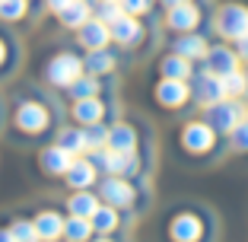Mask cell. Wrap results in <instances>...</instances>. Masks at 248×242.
Returning a JSON list of instances; mask_svg holds the SVG:
<instances>
[{
  "label": "cell",
  "mask_w": 248,
  "mask_h": 242,
  "mask_svg": "<svg viewBox=\"0 0 248 242\" xmlns=\"http://www.w3.org/2000/svg\"><path fill=\"white\" fill-rule=\"evenodd\" d=\"M86 67L93 70V74H105V70H111V67H115V58H111V54H105L102 48H99V51H93V54H89Z\"/></svg>",
  "instance_id": "27"
},
{
  "label": "cell",
  "mask_w": 248,
  "mask_h": 242,
  "mask_svg": "<svg viewBox=\"0 0 248 242\" xmlns=\"http://www.w3.org/2000/svg\"><path fill=\"white\" fill-rule=\"evenodd\" d=\"M156 96H159L162 105H182L185 99H188V86H185V80H172V77H166V80L159 83V89H156Z\"/></svg>",
  "instance_id": "9"
},
{
  "label": "cell",
  "mask_w": 248,
  "mask_h": 242,
  "mask_svg": "<svg viewBox=\"0 0 248 242\" xmlns=\"http://www.w3.org/2000/svg\"><path fill=\"white\" fill-rule=\"evenodd\" d=\"M102 198L108 201L111 207H127L134 201V188L124 178H108V182L102 185Z\"/></svg>",
  "instance_id": "7"
},
{
  "label": "cell",
  "mask_w": 248,
  "mask_h": 242,
  "mask_svg": "<svg viewBox=\"0 0 248 242\" xmlns=\"http://www.w3.org/2000/svg\"><path fill=\"white\" fill-rule=\"evenodd\" d=\"M67 210L77 213V217H93V213L99 210V201H95L89 191H77V194H70V201H67Z\"/></svg>",
  "instance_id": "19"
},
{
  "label": "cell",
  "mask_w": 248,
  "mask_h": 242,
  "mask_svg": "<svg viewBox=\"0 0 248 242\" xmlns=\"http://www.w3.org/2000/svg\"><path fill=\"white\" fill-rule=\"evenodd\" d=\"M185 147L191 150V153H204V150L213 147V131L207 125H188L185 128Z\"/></svg>",
  "instance_id": "8"
},
{
  "label": "cell",
  "mask_w": 248,
  "mask_h": 242,
  "mask_svg": "<svg viewBox=\"0 0 248 242\" xmlns=\"http://www.w3.org/2000/svg\"><path fill=\"white\" fill-rule=\"evenodd\" d=\"M67 3H73V0H48V7H51L54 13H61V10H64Z\"/></svg>",
  "instance_id": "36"
},
{
  "label": "cell",
  "mask_w": 248,
  "mask_h": 242,
  "mask_svg": "<svg viewBox=\"0 0 248 242\" xmlns=\"http://www.w3.org/2000/svg\"><path fill=\"white\" fill-rule=\"evenodd\" d=\"M210 118H213V125H217L219 131H232L235 125L245 121V109H242L239 102H223V99H219V102L213 105Z\"/></svg>",
  "instance_id": "3"
},
{
  "label": "cell",
  "mask_w": 248,
  "mask_h": 242,
  "mask_svg": "<svg viewBox=\"0 0 248 242\" xmlns=\"http://www.w3.org/2000/svg\"><path fill=\"white\" fill-rule=\"evenodd\" d=\"M93 226H95V229H102V233L115 229V226H118V213H115V207H99V210L93 213Z\"/></svg>",
  "instance_id": "26"
},
{
  "label": "cell",
  "mask_w": 248,
  "mask_h": 242,
  "mask_svg": "<svg viewBox=\"0 0 248 242\" xmlns=\"http://www.w3.org/2000/svg\"><path fill=\"white\" fill-rule=\"evenodd\" d=\"M0 242H16V239H13V233H0Z\"/></svg>",
  "instance_id": "38"
},
{
  "label": "cell",
  "mask_w": 248,
  "mask_h": 242,
  "mask_svg": "<svg viewBox=\"0 0 248 242\" xmlns=\"http://www.w3.org/2000/svg\"><path fill=\"white\" fill-rule=\"evenodd\" d=\"M108 147L121 150V153H134V147H137V134H134V128L131 125H115L108 131Z\"/></svg>",
  "instance_id": "13"
},
{
  "label": "cell",
  "mask_w": 248,
  "mask_h": 242,
  "mask_svg": "<svg viewBox=\"0 0 248 242\" xmlns=\"http://www.w3.org/2000/svg\"><path fill=\"white\" fill-rule=\"evenodd\" d=\"M239 67V61H235L232 51H226V48H213L210 51V61H207V70L217 77H226L229 70H235Z\"/></svg>",
  "instance_id": "16"
},
{
  "label": "cell",
  "mask_w": 248,
  "mask_h": 242,
  "mask_svg": "<svg viewBox=\"0 0 248 242\" xmlns=\"http://www.w3.org/2000/svg\"><path fill=\"white\" fill-rule=\"evenodd\" d=\"M61 147L70 150V153H80V150L86 147V134L83 131H64L61 134Z\"/></svg>",
  "instance_id": "29"
},
{
  "label": "cell",
  "mask_w": 248,
  "mask_h": 242,
  "mask_svg": "<svg viewBox=\"0 0 248 242\" xmlns=\"http://www.w3.org/2000/svg\"><path fill=\"white\" fill-rule=\"evenodd\" d=\"M219 80H223V89H226V96H242L248 89V77L242 74L239 67H235V70H229L226 77H219Z\"/></svg>",
  "instance_id": "25"
},
{
  "label": "cell",
  "mask_w": 248,
  "mask_h": 242,
  "mask_svg": "<svg viewBox=\"0 0 248 242\" xmlns=\"http://www.w3.org/2000/svg\"><path fill=\"white\" fill-rule=\"evenodd\" d=\"M166 7H178V3H185V0H162Z\"/></svg>",
  "instance_id": "39"
},
{
  "label": "cell",
  "mask_w": 248,
  "mask_h": 242,
  "mask_svg": "<svg viewBox=\"0 0 248 242\" xmlns=\"http://www.w3.org/2000/svg\"><path fill=\"white\" fill-rule=\"evenodd\" d=\"M105 3H115V0H105Z\"/></svg>",
  "instance_id": "41"
},
{
  "label": "cell",
  "mask_w": 248,
  "mask_h": 242,
  "mask_svg": "<svg viewBox=\"0 0 248 242\" xmlns=\"http://www.w3.org/2000/svg\"><path fill=\"white\" fill-rule=\"evenodd\" d=\"M89 233H93V220H89V217H77V213H73L70 220L64 223V236L70 242H86Z\"/></svg>",
  "instance_id": "20"
},
{
  "label": "cell",
  "mask_w": 248,
  "mask_h": 242,
  "mask_svg": "<svg viewBox=\"0 0 248 242\" xmlns=\"http://www.w3.org/2000/svg\"><path fill=\"white\" fill-rule=\"evenodd\" d=\"M80 58H73V54H58V58L48 64V80L54 86H73V80H80Z\"/></svg>",
  "instance_id": "2"
},
{
  "label": "cell",
  "mask_w": 248,
  "mask_h": 242,
  "mask_svg": "<svg viewBox=\"0 0 248 242\" xmlns=\"http://www.w3.org/2000/svg\"><path fill=\"white\" fill-rule=\"evenodd\" d=\"M232 144H235V150H248V121L232 128Z\"/></svg>",
  "instance_id": "32"
},
{
  "label": "cell",
  "mask_w": 248,
  "mask_h": 242,
  "mask_svg": "<svg viewBox=\"0 0 248 242\" xmlns=\"http://www.w3.org/2000/svg\"><path fill=\"white\" fill-rule=\"evenodd\" d=\"M58 16H61V22H64V26H70V29L77 26V29H80L83 22L89 19V7L83 3V0H73V3H67V7L61 10Z\"/></svg>",
  "instance_id": "21"
},
{
  "label": "cell",
  "mask_w": 248,
  "mask_h": 242,
  "mask_svg": "<svg viewBox=\"0 0 248 242\" xmlns=\"http://www.w3.org/2000/svg\"><path fill=\"white\" fill-rule=\"evenodd\" d=\"M26 13V0H0V16L3 19H19Z\"/></svg>",
  "instance_id": "30"
},
{
  "label": "cell",
  "mask_w": 248,
  "mask_h": 242,
  "mask_svg": "<svg viewBox=\"0 0 248 242\" xmlns=\"http://www.w3.org/2000/svg\"><path fill=\"white\" fill-rule=\"evenodd\" d=\"M217 26L226 38H235V42H239L242 35H248V10L239 7V3H229V7L219 10Z\"/></svg>",
  "instance_id": "1"
},
{
  "label": "cell",
  "mask_w": 248,
  "mask_h": 242,
  "mask_svg": "<svg viewBox=\"0 0 248 242\" xmlns=\"http://www.w3.org/2000/svg\"><path fill=\"white\" fill-rule=\"evenodd\" d=\"M111 38V29H108V22L102 19H86L80 26V42L86 45L89 51H99V48H105V42Z\"/></svg>",
  "instance_id": "4"
},
{
  "label": "cell",
  "mask_w": 248,
  "mask_h": 242,
  "mask_svg": "<svg viewBox=\"0 0 248 242\" xmlns=\"http://www.w3.org/2000/svg\"><path fill=\"white\" fill-rule=\"evenodd\" d=\"M0 61H3V42H0Z\"/></svg>",
  "instance_id": "40"
},
{
  "label": "cell",
  "mask_w": 248,
  "mask_h": 242,
  "mask_svg": "<svg viewBox=\"0 0 248 242\" xmlns=\"http://www.w3.org/2000/svg\"><path fill=\"white\" fill-rule=\"evenodd\" d=\"M13 239L16 242H38V229H35V223H26V220H19V223H13Z\"/></svg>",
  "instance_id": "28"
},
{
  "label": "cell",
  "mask_w": 248,
  "mask_h": 242,
  "mask_svg": "<svg viewBox=\"0 0 248 242\" xmlns=\"http://www.w3.org/2000/svg\"><path fill=\"white\" fill-rule=\"evenodd\" d=\"M108 29H111V38H115V42H121V45H134L140 35H143V29H140V22L134 19L131 13L118 16V19L111 22Z\"/></svg>",
  "instance_id": "6"
},
{
  "label": "cell",
  "mask_w": 248,
  "mask_h": 242,
  "mask_svg": "<svg viewBox=\"0 0 248 242\" xmlns=\"http://www.w3.org/2000/svg\"><path fill=\"white\" fill-rule=\"evenodd\" d=\"M99 242H108V239H99Z\"/></svg>",
  "instance_id": "42"
},
{
  "label": "cell",
  "mask_w": 248,
  "mask_h": 242,
  "mask_svg": "<svg viewBox=\"0 0 248 242\" xmlns=\"http://www.w3.org/2000/svg\"><path fill=\"white\" fill-rule=\"evenodd\" d=\"M70 162H73V153L70 150H64L58 144V147H51V150H45L42 153V166L48 169V172H54V176H61V172H67L70 169Z\"/></svg>",
  "instance_id": "11"
},
{
  "label": "cell",
  "mask_w": 248,
  "mask_h": 242,
  "mask_svg": "<svg viewBox=\"0 0 248 242\" xmlns=\"http://www.w3.org/2000/svg\"><path fill=\"white\" fill-rule=\"evenodd\" d=\"M239 51H242V58H248V35L239 38Z\"/></svg>",
  "instance_id": "37"
},
{
  "label": "cell",
  "mask_w": 248,
  "mask_h": 242,
  "mask_svg": "<svg viewBox=\"0 0 248 242\" xmlns=\"http://www.w3.org/2000/svg\"><path fill=\"white\" fill-rule=\"evenodd\" d=\"M121 7H124V13L140 16V13H146V10H150V0H121Z\"/></svg>",
  "instance_id": "33"
},
{
  "label": "cell",
  "mask_w": 248,
  "mask_h": 242,
  "mask_svg": "<svg viewBox=\"0 0 248 242\" xmlns=\"http://www.w3.org/2000/svg\"><path fill=\"white\" fill-rule=\"evenodd\" d=\"M95 89H99V83L95 80H73V86H70V93L77 96V99H86V96H93Z\"/></svg>",
  "instance_id": "31"
},
{
  "label": "cell",
  "mask_w": 248,
  "mask_h": 242,
  "mask_svg": "<svg viewBox=\"0 0 248 242\" xmlns=\"http://www.w3.org/2000/svg\"><path fill=\"white\" fill-rule=\"evenodd\" d=\"M197 99H201V102H207V105H217L219 99H226V89H223V80H219L217 74L204 77V80H201V86H197Z\"/></svg>",
  "instance_id": "14"
},
{
  "label": "cell",
  "mask_w": 248,
  "mask_h": 242,
  "mask_svg": "<svg viewBox=\"0 0 248 242\" xmlns=\"http://www.w3.org/2000/svg\"><path fill=\"white\" fill-rule=\"evenodd\" d=\"M102 166L108 172H127V169H134V156L121 153V150H108V153H102Z\"/></svg>",
  "instance_id": "22"
},
{
  "label": "cell",
  "mask_w": 248,
  "mask_h": 242,
  "mask_svg": "<svg viewBox=\"0 0 248 242\" xmlns=\"http://www.w3.org/2000/svg\"><path fill=\"white\" fill-rule=\"evenodd\" d=\"M169 26L172 29H194L197 19H201V10L191 7V3H178V7H169Z\"/></svg>",
  "instance_id": "12"
},
{
  "label": "cell",
  "mask_w": 248,
  "mask_h": 242,
  "mask_svg": "<svg viewBox=\"0 0 248 242\" xmlns=\"http://www.w3.org/2000/svg\"><path fill=\"white\" fill-rule=\"evenodd\" d=\"M35 229H38V239H58L61 233H64V220H61L58 213L45 210L35 217Z\"/></svg>",
  "instance_id": "18"
},
{
  "label": "cell",
  "mask_w": 248,
  "mask_h": 242,
  "mask_svg": "<svg viewBox=\"0 0 248 242\" xmlns=\"http://www.w3.org/2000/svg\"><path fill=\"white\" fill-rule=\"evenodd\" d=\"M73 115L80 118V121H86V125H99V121H102V115H105V109H102V102H99V99L86 96V99H77Z\"/></svg>",
  "instance_id": "17"
},
{
  "label": "cell",
  "mask_w": 248,
  "mask_h": 242,
  "mask_svg": "<svg viewBox=\"0 0 248 242\" xmlns=\"http://www.w3.org/2000/svg\"><path fill=\"white\" fill-rule=\"evenodd\" d=\"M175 51L182 54V58H201V54L207 51V45L201 35H188V38H178L175 42Z\"/></svg>",
  "instance_id": "24"
},
{
  "label": "cell",
  "mask_w": 248,
  "mask_h": 242,
  "mask_svg": "<svg viewBox=\"0 0 248 242\" xmlns=\"http://www.w3.org/2000/svg\"><path fill=\"white\" fill-rule=\"evenodd\" d=\"M162 74L172 77V80H185V77L191 74L188 58H182V54H172V58H166V61H162Z\"/></svg>",
  "instance_id": "23"
},
{
  "label": "cell",
  "mask_w": 248,
  "mask_h": 242,
  "mask_svg": "<svg viewBox=\"0 0 248 242\" xmlns=\"http://www.w3.org/2000/svg\"><path fill=\"white\" fill-rule=\"evenodd\" d=\"M108 144V131H102V128H95V131H89L86 134V147H105Z\"/></svg>",
  "instance_id": "34"
},
{
  "label": "cell",
  "mask_w": 248,
  "mask_h": 242,
  "mask_svg": "<svg viewBox=\"0 0 248 242\" xmlns=\"http://www.w3.org/2000/svg\"><path fill=\"white\" fill-rule=\"evenodd\" d=\"M16 125H19L22 131H29V134H38V131H45V125H48V112H45L42 105H35V102H26V105H19V112H16Z\"/></svg>",
  "instance_id": "5"
},
{
  "label": "cell",
  "mask_w": 248,
  "mask_h": 242,
  "mask_svg": "<svg viewBox=\"0 0 248 242\" xmlns=\"http://www.w3.org/2000/svg\"><path fill=\"white\" fill-rule=\"evenodd\" d=\"M118 16H124V10H118L115 3H105V7H102V22H108V26H111Z\"/></svg>",
  "instance_id": "35"
},
{
  "label": "cell",
  "mask_w": 248,
  "mask_h": 242,
  "mask_svg": "<svg viewBox=\"0 0 248 242\" xmlns=\"http://www.w3.org/2000/svg\"><path fill=\"white\" fill-rule=\"evenodd\" d=\"M67 182H70V188H89L95 182V166L86 160H73L67 169Z\"/></svg>",
  "instance_id": "10"
},
{
  "label": "cell",
  "mask_w": 248,
  "mask_h": 242,
  "mask_svg": "<svg viewBox=\"0 0 248 242\" xmlns=\"http://www.w3.org/2000/svg\"><path fill=\"white\" fill-rule=\"evenodd\" d=\"M172 236H175L178 242H197V239H201V220L191 217V213L178 217V220L172 223Z\"/></svg>",
  "instance_id": "15"
}]
</instances>
